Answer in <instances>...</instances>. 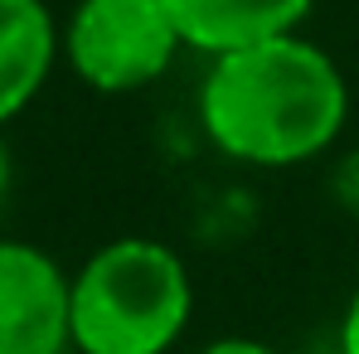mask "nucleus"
<instances>
[{
    "label": "nucleus",
    "mask_w": 359,
    "mask_h": 354,
    "mask_svg": "<svg viewBox=\"0 0 359 354\" xmlns=\"http://www.w3.org/2000/svg\"><path fill=\"white\" fill-rule=\"evenodd\" d=\"M345 121L350 83L301 29L209 59L199 83V126L209 146L238 165H306L340 141Z\"/></svg>",
    "instance_id": "f257e3e1"
},
{
    "label": "nucleus",
    "mask_w": 359,
    "mask_h": 354,
    "mask_svg": "<svg viewBox=\"0 0 359 354\" xmlns=\"http://www.w3.org/2000/svg\"><path fill=\"white\" fill-rule=\"evenodd\" d=\"M194 287L175 247L117 238L68 282V335L83 354H165L184 335Z\"/></svg>",
    "instance_id": "f03ea898"
},
{
    "label": "nucleus",
    "mask_w": 359,
    "mask_h": 354,
    "mask_svg": "<svg viewBox=\"0 0 359 354\" xmlns=\"http://www.w3.org/2000/svg\"><path fill=\"white\" fill-rule=\"evenodd\" d=\"M184 49L165 0H78L63 25V59L97 93H141Z\"/></svg>",
    "instance_id": "7ed1b4c3"
},
{
    "label": "nucleus",
    "mask_w": 359,
    "mask_h": 354,
    "mask_svg": "<svg viewBox=\"0 0 359 354\" xmlns=\"http://www.w3.org/2000/svg\"><path fill=\"white\" fill-rule=\"evenodd\" d=\"M68 282L49 252L0 238V354H63L73 345Z\"/></svg>",
    "instance_id": "20e7f679"
},
{
    "label": "nucleus",
    "mask_w": 359,
    "mask_h": 354,
    "mask_svg": "<svg viewBox=\"0 0 359 354\" xmlns=\"http://www.w3.org/2000/svg\"><path fill=\"white\" fill-rule=\"evenodd\" d=\"M180 25L184 49H199L209 59L262 44L277 34H297L316 0H165Z\"/></svg>",
    "instance_id": "39448f33"
},
{
    "label": "nucleus",
    "mask_w": 359,
    "mask_h": 354,
    "mask_svg": "<svg viewBox=\"0 0 359 354\" xmlns=\"http://www.w3.org/2000/svg\"><path fill=\"white\" fill-rule=\"evenodd\" d=\"M59 54L63 29L44 0H0V126L34 102Z\"/></svg>",
    "instance_id": "423d86ee"
},
{
    "label": "nucleus",
    "mask_w": 359,
    "mask_h": 354,
    "mask_svg": "<svg viewBox=\"0 0 359 354\" xmlns=\"http://www.w3.org/2000/svg\"><path fill=\"white\" fill-rule=\"evenodd\" d=\"M340 350L359 354V292L350 296V311H345V325H340Z\"/></svg>",
    "instance_id": "0eeeda50"
},
{
    "label": "nucleus",
    "mask_w": 359,
    "mask_h": 354,
    "mask_svg": "<svg viewBox=\"0 0 359 354\" xmlns=\"http://www.w3.org/2000/svg\"><path fill=\"white\" fill-rule=\"evenodd\" d=\"M199 354H277V350H267L262 340H214V345H204Z\"/></svg>",
    "instance_id": "6e6552de"
},
{
    "label": "nucleus",
    "mask_w": 359,
    "mask_h": 354,
    "mask_svg": "<svg viewBox=\"0 0 359 354\" xmlns=\"http://www.w3.org/2000/svg\"><path fill=\"white\" fill-rule=\"evenodd\" d=\"M10 194V156H5V141H0V204Z\"/></svg>",
    "instance_id": "1a4fd4ad"
},
{
    "label": "nucleus",
    "mask_w": 359,
    "mask_h": 354,
    "mask_svg": "<svg viewBox=\"0 0 359 354\" xmlns=\"http://www.w3.org/2000/svg\"><path fill=\"white\" fill-rule=\"evenodd\" d=\"M316 354H345V350H340V345H335V350H316Z\"/></svg>",
    "instance_id": "9d476101"
}]
</instances>
